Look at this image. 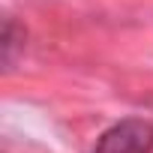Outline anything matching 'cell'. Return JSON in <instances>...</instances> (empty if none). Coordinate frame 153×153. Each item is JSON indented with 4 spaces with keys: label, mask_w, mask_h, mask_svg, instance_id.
I'll return each mask as SVG.
<instances>
[{
    "label": "cell",
    "mask_w": 153,
    "mask_h": 153,
    "mask_svg": "<svg viewBox=\"0 0 153 153\" xmlns=\"http://www.w3.org/2000/svg\"><path fill=\"white\" fill-rule=\"evenodd\" d=\"M93 153H153V123L129 117L96 138Z\"/></svg>",
    "instance_id": "6da1fadb"
},
{
    "label": "cell",
    "mask_w": 153,
    "mask_h": 153,
    "mask_svg": "<svg viewBox=\"0 0 153 153\" xmlns=\"http://www.w3.org/2000/svg\"><path fill=\"white\" fill-rule=\"evenodd\" d=\"M21 48H24V30H18V24L9 18L6 30H3V63H6V69L15 66V57Z\"/></svg>",
    "instance_id": "7a4b0ae2"
}]
</instances>
